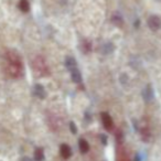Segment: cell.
I'll return each mask as SVG.
<instances>
[{
  "instance_id": "13",
  "label": "cell",
  "mask_w": 161,
  "mask_h": 161,
  "mask_svg": "<svg viewBox=\"0 0 161 161\" xmlns=\"http://www.w3.org/2000/svg\"><path fill=\"white\" fill-rule=\"evenodd\" d=\"M21 161H33L32 159H30L29 157H25V158H22V160Z\"/></svg>"
},
{
  "instance_id": "1",
  "label": "cell",
  "mask_w": 161,
  "mask_h": 161,
  "mask_svg": "<svg viewBox=\"0 0 161 161\" xmlns=\"http://www.w3.org/2000/svg\"><path fill=\"white\" fill-rule=\"evenodd\" d=\"M148 25L151 30L156 31L159 28L161 27V20L158 16H151L149 19H148Z\"/></svg>"
},
{
  "instance_id": "3",
  "label": "cell",
  "mask_w": 161,
  "mask_h": 161,
  "mask_svg": "<svg viewBox=\"0 0 161 161\" xmlns=\"http://www.w3.org/2000/svg\"><path fill=\"white\" fill-rule=\"evenodd\" d=\"M142 96L146 102H150L152 98H153V90H152L151 85H147L145 88H143Z\"/></svg>"
},
{
  "instance_id": "6",
  "label": "cell",
  "mask_w": 161,
  "mask_h": 161,
  "mask_svg": "<svg viewBox=\"0 0 161 161\" xmlns=\"http://www.w3.org/2000/svg\"><path fill=\"white\" fill-rule=\"evenodd\" d=\"M78 147H80V152H83V153H86V152L90 150V146H88L87 141L84 140V139H80V141H78Z\"/></svg>"
},
{
  "instance_id": "9",
  "label": "cell",
  "mask_w": 161,
  "mask_h": 161,
  "mask_svg": "<svg viewBox=\"0 0 161 161\" xmlns=\"http://www.w3.org/2000/svg\"><path fill=\"white\" fill-rule=\"evenodd\" d=\"M34 159L36 161H43L44 160V153H43L42 149H36L34 151Z\"/></svg>"
},
{
  "instance_id": "14",
  "label": "cell",
  "mask_w": 161,
  "mask_h": 161,
  "mask_svg": "<svg viewBox=\"0 0 161 161\" xmlns=\"http://www.w3.org/2000/svg\"><path fill=\"white\" fill-rule=\"evenodd\" d=\"M135 161H141V160H140V158H139V156H137V157H136V159H135Z\"/></svg>"
},
{
  "instance_id": "4",
  "label": "cell",
  "mask_w": 161,
  "mask_h": 161,
  "mask_svg": "<svg viewBox=\"0 0 161 161\" xmlns=\"http://www.w3.org/2000/svg\"><path fill=\"white\" fill-rule=\"evenodd\" d=\"M33 93H34V95H36V97H39V98H44L45 95H47V94H45L44 87H43L42 85H40V84H36V85L34 86Z\"/></svg>"
},
{
  "instance_id": "8",
  "label": "cell",
  "mask_w": 161,
  "mask_h": 161,
  "mask_svg": "<svg viewBox=\"0 0 161 161\" xmlns=\"http://www.w3.org/2000/svg\"><path fill=\"white\" fill-rule=\"evenodd\" d=\"M65 65H66V67L69 71H73V69H76V61L74 60L73 58H66V60H65Z\"/></svg>"
},
{
  "instance_id": "10",
  "label": "cell",
  "mask_w": 161,
  "mask_h": 161,
  "mask_svg": "<svg viewBox=\"0 0 161 161\" xmlns=\"http://www.w3.org/2000/svg\"><path fill=\"white\" fill-rule=\"evenodd\" d=\"M19 8H20V9L22 10L23 12L29 11V9H30L29 3H28L27 0H20V3H19Z\"/></svg>"
},
{
  "instance_id": "12",
  "label": "cell",
  "mask_w": 161,
  "mask_h": 161,
  "mask_svg": "<svg viewBox=\"0 0 161 161\" xmlns=\"http://www.w3.org/2000/svg\"><path fill=\"white\" fill-rule=\"evenodd\" d=\"M69 128H71V131L73 132V134H76V132H77V129H76V126L74 123L69 124Z\"/></svg>"
},
{
  "instance_id": "7",
  "label": "cell",
  "mask_w": 161,
  "mask_h": 161,
  "mask_svg": "<svg viewBox=\"0 0 161 161\" xmlns=\"http://www.w3.org/2000/svg\"><path fill=\"white\" fill-rule=\"evenodd\" d=\"M71 77H72V80L75 82V83H80V80H82V75H80V71L77 69H73L71 73Z\"/></svg>"
},
{
  "instance_id": "11",
  "label": "cell",
  "mask_w": 161,
  "mask_h": 161,
  "mask_svg": "<svg viewBox=\"0 0 161 161\" xmlns=\"http://www.w3.org/2000/svg\"><path fill=\"white\" fill-rule=\"evenodd\" d=\"M113 50H114V47H113V44L112 43H107V44H105L104 45V53L105 54H108L109 52H112Z\"/></svg>"
},
{
  "instance_id": "5",
  "label": "cell",
  "mask_w": 161,
  "mask_h": 161,
  "mask_svg": "<svg viewBox=\"0 0 161 161\" xmlns=\"http://www.w3.org/2000/svg\"><path fill=\"white\" fill-rule=\"evenodd\" d=\"M60 151H61V156L64 159H69L72 154V150H71V148H69V146L65 145V143L60 147Z\"/></svg>"
},
{
  "instance_id": "2",
  "label": "cell",
  "mask_w": 161,
  "mask_h": 161,
  "mask_svg": "<svg viewBox=\"0 0 161 161\" xmlns=\"http://www.w3.org/2000/svg\"><path fill=\"white\" fill-rule=\"evenodd\" d=\"M102 120H103V125L106 129H108V130L112 129L114 123H113L112 117H110L107 113H103V114H102Z\"/></svg>"
}]
</instances>
